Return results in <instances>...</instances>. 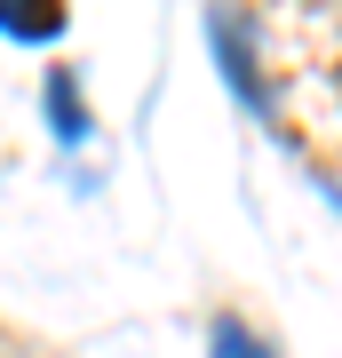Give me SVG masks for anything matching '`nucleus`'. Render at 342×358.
Instances as JSON below:
<instances>
[{"label": "nucleus", "instance_id": "obj_3", "mask_svg": "<svg viewBox=\"0 0 342 358\" xmlns=\"http://www.w3.org/2000/svg\"><path fill=\"white\" fill-rule=\"evenodd\" d=\"M0 32H16V40H56V32H64V8H0Z\"/></svg>", "mask_w": 342, "mask_h": 358}, {"label": "nucleus", "instance_id": "obj_2", "mask_svg": "<svg viewBox=\"0 0 342 358\" xmlns=\"http://www.w3.org/2000/svg\"><path fill=\"white\" fill-rule=\"evenodd\" d=\"M48 120H56L64 143L88 136V112H80V80H72V72H48Z\"/></svg>", "mask_w": 342, "mask_h": 358}, {"label": "nucleus", "instance_id": "obj_1", "mask_svg": "<svg viewBox=\"0 0 342 358\" xmlns=\"http://www.w3.org/2000/svg\"><path fill=\"white\" fill-rule=\"evenodd\" d=\"M207 358H279V343H271V334H255L247 319H215V334H207Z\"/></svg>", "mask_w": 342, "mask_h": 358}]
</instances>
